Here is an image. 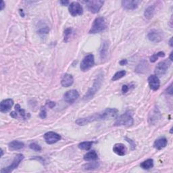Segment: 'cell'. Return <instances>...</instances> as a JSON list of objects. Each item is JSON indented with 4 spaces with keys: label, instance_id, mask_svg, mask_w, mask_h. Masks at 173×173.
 Here are the masks:
<instances>
[{
    "label": "cell",
    "instance_id": "cell-1",
    "mask_svg": "<svg viewBox=\"0 0 173 173\" xmlns=\"http://www.w3.org/2000/svg\"><path fill=\"white\" fill-rule=\"evenodd\" d=\"M118 112V110L116 108H107L104 111L95 113L87 117L78 118L76 120V123L79 126H84L93 122L110 120L116 117Z\"/></svg>",
    "mask_w": 173,
    "mask_h": 173
},
{
    "label": "cell",
    "instance_id": "cell-2",
    "mask_svg": "<svg viewBox=\"0 0 173 173\" xmlns=\"http://www.w3.org/2000/svg\"><path fill=\"white\" fill-rule=\"evenodd\" d=\"M107 28V22L106 19L103 17H98L95 18L89 33V34H96L101 33L106 29Z\"/></svg>",
    "mask_w": 173,
    "mask_h": 173
},
{
    "label": "cell",
    "instance_id": "cell-3",
    "mask_svg": "<svg viewBox=\"0 0 173 173\" xmlns=\"http://www.w3.org/2000/svg\"><path fill=\"white\" fill-rule=\"evenodd\" d=\"M133 123H134V120H133L132 112L130 111H127L117 119L114 124V126L130 127L132 126Z\"/></svg>",
    "mask_w": 173,
    "mask_h": 173
},
{
    "label": "cell",
    "instance_id": "cell-4",
    "mask_svg": "<svg viewBox=\"0 0 173 173\" xmlns=\"http://www.w3.org/2000/svg\"><path fill=\"white\" fill-rule=\"evenodd\" d=\"M103 75L101 74L98 75L97 78H95V80L93 83V86L88 90V91L86 93V94L84 95L83 99L85 100H88L89 99L92 98L96 93L98 92V91L100 89V88L101 85L102 81H103Z\"/></svg>",
    "mask_w": 173,
    "mask_h": 173
},
{
    "label": "cell",
    "instance_id": "cell-5",
    "mask_svg": "<svg viewBox=\"0 0 173 173\" xmlns=\"http://www.w3.org/2000/svg\"><path fill=\"white\" fill-rule=\"evenodd\" d=\"M171 61L168 59H165L160 62H159L158 65L155 68V74L157 76H162L166 72L168 71V69L171 66Z\"/></svg>",
    "mask_w": 173,
    "mask_h": 173
},
{
    "label": "cell",
    "instance_id": "cell-6",
    "mask_svg": "<svg viewBox=\"0 0 173 173\" xmlns=\"http://www.w3.org/2000/svg\"><path fill=\"white\" fill-rule=\"evenodd\" d=\"M94 63V56L91 53H90V54H88L83 59L81 63L80 69L82 71H87V70H89L91 68L93 67Z\"/></svg>",
    "mask_w": 173,
    "mask_h": 173
},
{
    "label": "cell",
    "instance_id": "cell-7",
    "mask_svg": "<svg viewBox=\"0 0 173 173\" xmlns=\"http://www.w3.org/2000/svg\"><path fill=\"white\" fill-rule=\"evenodd\" d=\"M24 155L21 154H19L18 155H16V157L14 158V160H13L12 163L10 164V166H7L6 168H4L1 170V173H9L11 172L12 171H13L14 170L16 169L17 167L18 166V165L20 164V163L21 162L22 160L24 159Z\"/></svg>",
    "mask_w": 173,
    "mask_h": 173
},
{
    "label": "cell",
    "instance_id": "cell-8",
    "mask_svg": "<svg viewBox=\"0 0 173 173\" xmlns=\"http://www.w3.org/2000/svg\"><path fill=\"white\" fill-rule=\"evenodd\" d=\"M85 3L88 10L93 14H96L100 10L104 2L101 0H92V1H87Z\"/></svg>",
    "mask_w": 173,
    "mask_h": 173
},
{
    "label": "cell",
    "instance_id": "cell-9",
    "mask_svg": "<svg viewBox=\"0 0 173 173\" xmlns=\"http://www.w3.org/2000/svg\"><path fill=\"white\" fill-rule=\"evenodd\" d=\"M147 39L154 43H159L163 39V32L160 30L152 29L147 34Z\"/></svg>",
    "mask_w": 173,
    "mask_h": 173
},
{
    "label": "cell",
    "instance_id": "cell-10",
    "mask_svg": "<svg viewBox=\"0 0 173 173\" xmlns=\"http://www.w3.org/2000/svg\"><path fill=\"white\" fill-rule=\"evenodd\" d=\"M69 10L70 14L72 16H81L83 14V7L81 6V5L78 2H72L71 4L69 5Z\"/></svg>",
    "mask_w": 173,
    "mask_h": 173
},
{
    "label": "cell",
    "instance_id": "cell-11",
    "mask_svg": "<svg viewBox=\"0 0 173 173\" xmlns=\"http://www.w3.org/2000/svg\"><path fill=\"white\" fill-rule=\"evenodd\" d=\"M162 117L161 113L160 110L158 107H154L151 112L149 113V117H148V122L149 124H152V125H155V124L158 123V122L160 120Z\"/></svg>",
    "mask_w": 173,
    "mask_h": 173
},
{
    "label": "cell",
    "instance_id": "cell-12",
    "mask_svg": "<svg viewBox=\"0 0 173 173\" xmlns=\"http://www.w3.org/2000/svg\"><path fill=\"white\" fill-rule=\"evenodd\" d=\"M79 97V93L75 89L70 90L64 93V101L69 104H73Z\"/></svg>",
    "mask_w": 173,
    "mask_h": 173
},
{
    "label": "cell",
    "instance_id": "cell-13",
    "mask_svg": "<svg viewBox=\"0 0 173 173\" xmlns=\"http://www.w3.org/2000/svg\"><path fill=\"white\" fill-rule=\"evenodd\" d=\"M44 139L47 144L51 145L58 142V141L61 139V137L58 133L50 131L45 133L44 135Z\"/></svg>",
    "mask_w": 173,
    "mask_h": 173
},
{
    "label": "cell",
    "instance_id": "cell-14",
    "mask_svg": "<svg viewBox=\"0 0 173 173\" xmlns=\"http://www.w3.org/2000/svg\"><path fill=\"white\" fill-rule=\"evenodd\" d=\"M140 3L141 2L137 1V0H124V1H122L121 4L122 6L124 9L128 10H133L137 9Z\"/></svg>",
    "mask_w": 173,
    "mask_h": 173
},
{
    "label": "cell",
    "instance_id": "cell-15",
    "mask_svg": "<svg viewBox=\"0 0 173 173\" xmlns=\"http://www.w3.org/2000/svg\"><path fill=\"white\" fill-rule=\"evenodd\" d=\"M148 83L150 89L153 91H157L160 86V81L156 75H151L148 78Z\"/></svg>",
    "mask_w": 173,
    "mask_h": 173
},
{
    "label": "cell",
    "instance_id": "cell-16",
    "mask_svg": "<svg viewBox=\"0 0 173 173\" xmlns=\"http://www.w3.org/2000/svg\"><path fill=\"white\" fill-rule=\"evenodd\" d=\"M14 104V101L12 99H7L3 100L0 104V111L3 113H5L9 111L12 108Z\"/></svg>",
    "mask_w": 173,
    "mask_h": 173
},
{
    "label": "cell",
    "instance_id": "cell-17",
    "mask_svg": "<svg viewBox=\"0 0 173 173\" xmlns=\"http://www.w3.org/2000/svg\"><path fill=\"white\" fill-rule=\"evenodd\" d=\"M113 152L116 154L120 155V156H123L127 154V148L123 143H116L113 147Z\"/></svg>",
    "mask_w": 173,
    "mask_h": 173
},
{
    "label": "cell",
    "instance_id": "cell-18",
    "mask_svg": "<svg viewBox=\"0 0 173 173\" xmlns=\"http://www.w3.org/2000/svg\"><path fill=\"white\" fill-rule=\"evenodd\" d=\"M74 83L73 76L70 74H65L61 80V85L64 87H69L72 85Z\"/></svg>",
    "mask_w": 173,
    "mask_h": 173
},
{
    "label": "cell",
    "instance_id": "cell-19",
    "mask_svg": "<svg viewBox=\"0 0 173 173\" xmlns=\"http://www.w3.org/2000/svg\"><path fill=\"white\" fill-rule=\"evenodd\" d=\"M167 143H168V141H167L166 138L160 137L155 141V142L154 143V148H155L156 149L160 150L164 148V147L167 146Z\"/></svg>",
    "mask_w": 173,
    "mask_h": 173
},
{
    "label": "cell",
    "instance_id": "cell-20",
    "mask_svg": "<svg viewBox=\"0 0 173 173\" xmlns=\"http://www.w3.org/2000/svg\"><path fill=\"white\" fill-rule=\"evenodd\" d=\"M155 5H156V4L149 5L146 8L144 12V16L146 17V18L149 20L154 17L155 13V8H156Z\"/></svg>",
    "mask_w": 173,
    "mask_h": 173
},
{
    "label": "cell",
    "instance_id": "cell-21",
    "mask_svg": "<svg viewBox=\"0 0 173 173\" xmlns=\"http://www.w3.org/2000/svg\"><path fill=\"white\" fill-rule=\"evenodd\" d=\"M24 146V144L21 142V141H13L12 142H10L8 145L9 149L12 151H14V150H19L23 148Z\"/></svg>",
    "mask_w": 173,
    "mask_h": 173
},
{
    "label": "cell",
    "instance_id": "cell-22",
    "mask_svg": "<svg viewBox=\"0 0 173 173\" xmlns=\"http://www.w3.org/2000/svg\"><path fill=\"white\" fill-rule=\"evenodd\" d=\"M98 158V155L94 150H92V151L87 152V154L84 155L83 158L84 160L87 162L96 160Z\"/></svg>",
    "mask_w": 173,
    "mask_h": 173
},
{
    "label": "cell",
    "instance_id": "cell-23",
    "mask_svg": "<svg viewBox=\"0 0 173 173\" xmlns=\"http://www.w3.org/2000/svg\"><path fill=\"white\" fill-rule=\"evenodd\" d=\"M107 41H104L102 43V46L100 50V58L101 59H104L106 58L107 55V51H108V46L109 45L107 44Z\"/></svg>",
    "mask_w": 173,
    "mask_h": 173
},
{
    "label": "cell",
    "instance_id": "cell-24",
    "mask_svg": "<svg viewBox=\"0 0 173 173\" xmlns=\"http://www.w3.org/2000/svg\"><path fill=\"white\" fill-rule=\"evenodd\" d=\"M140 166L144 170H149L154 166V160L152 159H147L140 164Z\"/></svg>",
    "mask_w": 173,
    "mask_h": 173
},
{
    "label": "cell",
    "instance_id": "cell-25",
    "mask_svg": "<svg viewBox=\"0 0 173 173\" xmlns=\"http://www.w3.org/2000/svg\"><path fill=\"white\" fill-rule=\"evenodd\" d=\"M15 111L17 112V114H19L20 116H21V117L23 119H27L28 118L30 117V114H27V113L25 112L24 110L22 109L21 107V106H20L19 104L16 105Z\"/></svg>",
    "mask_w": 173,
    "mask_h": 173
},
{
    "label": "cell",
    "instance_id": "cell-26",
    "mask_svg": "<svg viewBox=\"0 0 173 173\" xmlns=\"http://www.w3.org/2000/svg\"><path fill=\"white\" fill-rule=\"evenodd\" d=\"M93 145L92 141H84L78 144V148L82 150H89L91 149Z\"/></svg>",
    "mask_w": 173,
    "mask_h": 173
},
{
    "label": "cell",
    "instance_id": "cell-27",
    "mask_svg": "<svg viewBox=\"0 0 173 173\" xmlns=\"http://www.w3.org/2000/svg\"><path fill=\"white\" fill-rule=\"evenodd\" d=\"M164 56H165V53H164V52H159L156 53H154V54H153L151 57H150V58H149L150 62H151L152 63H154V62H155L158 60V59L159 58H164Z\"/></svg>",
    "mask_w": 173,
    "mask_h": 173
},
{
    "label": "cell",
    "instance_id": "cell-28",
    "mask_svg": "<svg viewBox=\"0 0 173 173\" xmlns=\"http://www.w3.org/2000/svg\"><path fill=\"white\" fill-rule=\"evenodd\" d=\"M99 166H100V164H99L98 162H90L84 165L83 168L85 170H87V171H91V170H94L98 168Z\"/></svg>",
    "mask_w": 173,
    "mask_h": 173
},
{
    "label": "cell",
    "instance_id": "cell-29",
    "mask_svg": "<svg viewBox=\"0 0 173 173\" xmlns=\"http://www.w3.org/2000/svg\"><path fill=\"white\" fill-rule=\"evenodd\" d=\"M126 73L127 72L125 70H120V71L117 72L114 76H113V77L112 78V81H116L117 80H119V79H120L121 78L124 77V76L126 75Z\"/></svg>",
    "mask_w": 173,
    "mask_h": 173
},
{
    "label": "cell",
    "instance_id": "cell-30",
    "mask_svg": "<svg viewBox=\"0 0 173 173\" xmlns=\"http://www.w3.org/2000/svg\"><path fill=\"white\" fill-rule=\"evenodd\" d=\"M49 32H50V28L47 26L42 27L38 30V33L41 36H44L45 35H47V34L49 33Z\"/></svg>",
    "mask_w": 173,
    "mask_h": 173
},
{
    "label": "cell",
    "instance_id": "cell-31",
    "mask_svg": "<svg viewBox=\"0 0 173 173\" xmlns=\"http://www.w3.org/2000/svg\"><path fill=\"white\" fill-rule=\"evenodd\" d=\"M72 29H70V28H68L66 30H64V41L65 42H68V39H69L70 36L72 34Z\"/></svg>",
    "mask_w": 173,
    "mask_h": 173
},
{
    "label": "cell",
    "instance_id": "cell-32",
    "mask_svg": "<svg viewBox=\"0 0 173 173\" xmlns=\"http://www.w3.org/2000/svg\"><path fill=\"white\" fill-rule=\"evenodd\" d=\"M29 147L31 149L34 150V151H36V152H41V147L39 146V145L35 143H30L29 145Z\"/></svg>",
    "mask_w": 173,
    "mask_h": 173
},
{
    "label": "cell",
    "instance_id": "cell-33",
    "mask_svg": "<svg viewBox=\"0 0 173 173\" xmlns=\"http://www.w3.org/2000/svg\"><path fill=\"white\" fill-rule=\"evenodd\" d=\"M39 116H40V118H41L42 119H45L47 117V112H46V110H45V107H41L40 114H39Z\"/></svg>",
    "mask_w": 173,
    "mask_h": 173
},
{
    "label": "cell",
    "instance_id": "cell-34",
    "mask_svg": "<svg viewBox=\"0 0 173 173\" xmlns=\"http://www.w3.org/2000/svg\"><path fill=\"white\" fill-rule=\"evenodd\" d=\"M125 139L128 141V142L130 143V146H131V149H134L136 147V145H135V143L134 142V141L131 139H129V138H127V137H125Z\"/></svg>",
    "mask_w": 173,
    "mask_h": 173
},
{
    "label": "cell",
    "instance_id": "cell-35",
    "mask_svg": "<svg viewBox=\"0 0 173 173\" xmlns=\"http://www.w3.org/2000/svg\"><path fill=\"white\" fill-rule=\"evenodd\" d=\"M46 105L50 107V108H53V107L56 106V103L55 102L49 100V101H47Z\"/></svg>",
    "mask_w": 173,
    "mask_h": 173
},
{
    "label": "cell",
    "instance_id": "cell-36",
    "mask_svg": "<svg viewBox=\"0 0 173 173\" xmlns=\"http://www.w3.org/2000/svg\"><path fill=\"white\" fill-rule=\"evenodd\" d=\"M129 89V86L126 85H123V87H122V91H123V93H126L128 92Z\"/></svg>",
    "mask_w": 173,
    "mask_h": 173
},
{
    "label": "cell",
    "instance_id": "cell-37",
    "mask_svg": "<svg viewBox=\"0 0 173 173\" xmlns=\"http://www.w3.org/2000/svg\"><path fill=\"white\" fill-rule=\"evenodd\" d=\"M166 92L167 93H169V94L172 95V83L167 88L166 90Z\"/></svg>",
    "mask_w": 173,
    "mask_h": 173
},
{
    "label": "cell",
    "instance_id": "cell-38",
    "mask_svg": "<svg viewBox=\"0 0 173 173\" xmlns=\"http://www.w3.org/2000/svg\"><path fill=\"white\" fill-rule=\"evenodd\" d=\"M119 64H120V65H121V66H124V65H127L128 64V61H127V59H123L120 61Z\"/></svg>",
    "mask_w": 173,
    "mask_h": 173
},
{
    "label": "cell",
    "instance_id": "cell-39",
    "mask_svg": "<svg viewBox=\"0 0 173 173\" xmlns=\"http://www.w3.org/2000/svg\"><path fill=\"white\" fill-rule=\"evenodd\" d=\"M59 3H60V4L62 5H63V6H66V5H68L69 4V1H60L59 2Z\"/></svg>",
    "mask_w": 173,
    "mask_h": 173
},
{
    "label": "cell",
    "instance_id": "cell-40",
    "mask_svg": "<svg viewBox=\"0 0 173 173\" xmlns=\"http://www.w3.org/2000/svg\"><path fill=\"white\" fill-rule=\"evenodd\" d=\"M5 8V3L4 1H2L1 2V4H0V10H4V8Z\"/></svg>",
    "mask_w": 173,
    "mask_h": 173
},
{
    "label": "cell",
    "instance_id": "cell-41",
    "mask_svg": "<svg viewBox=\"0 0 173 173\" xmlns=\"http://www.w3.org/2000/svg\"><path fill=\"white\" fill-rule=\"evenodd\" d=\"M169 45H170V46H171V47H172V46H173V44H172V37H171V39H170V41H169Z\"/></svg>",
    "mask_w": 173,
    "mask_h": 173
},
{
    "label": "cell",
    "instance_id": "cell-42",
    "mask_svg": "<svg viewBox=\"0 0 173 173\" xmlns=\"http://www.w3.org/2000/svg\"><path fill=\"white\" fill-rule=\"evenodd\" d=\"M20 14H21V16H22V17L24 16V13H23V10H20Z\"/></svg>",
    "mask_w": 173,
    "mask_h": 173
},
{
    "label": "cell",
    "instance_id": "cell-43",
    "mask_svg": "<svg viewBox=\"0 0 173 173\" xmlns=\"http://www.w3.org/2000/svg\"><path fill=\"white\" fill-rule=\"evenodd\" d=\"M172 52L171 53V54H170V57H169V58H170V60H171V62L173 60V59H172Z\"/></svg>",
    "mask_w": 173,
    "mask_h": 173
},
{
    "label": "cell",
    "instance_id": "cell-44",
    "mask_svg": "<svg viewBox=\"0 0 173 173\" xmlns=\"http://www.w3.org/2000/svg\"><path fill=\"white\" fill-rule=\"evenodd\" d=\"M3 154H4V152H3V149H1V157L3 156Z\"/></svg>",
    "mask_w": 173,
    "mask_h": 173
},
{
    "label": "cell",
    "instance_id": "cell-45",
    "mask_svg": "<svg viewBox=\"0 0 173 173\" xmlns=\"http://www.w3.org/2000/svg\"><path fill=\"white\" fill-rule=\"evenodd\" d=\"M172 129H171V133H172Z\"/></svg>",
    "mask_w": 173,
    "mask_h": 173
}]
</instances>
